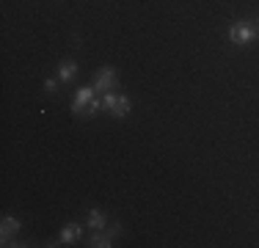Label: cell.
Listing matches in <instances>:
<instances>
[{"label":"cell","mask_w":259,"mask_h":248,"mask_svg":"<svg viewBox=\"0 0 259 248\" xmlns=\"http://www.w3.org/2000/svg\"><path fill=\"white\" fill-rule=\"evenodd\" d=\"M89 245L91 248H110V245H113V234L105 232V229H100V232H94L89 237Z\"/></svg>","instance_id":"obj_7"},{"label":"cell","mask_w":259,"mask_h":248,"mask_svg":"<svg viewBox=\"0 0 259 248\" xmlns=\"http://www.w3.org/2000/svg\"><path fill=\"white\" fill-rule=\"evenodd\" d=\"M91 86L97 89V94H100V91L116 89V69H113V66H102V69L94 74V83H91Z\"/></svg>","instance_id":"obj_4"},{"label":"cell","mask_w":259,"mask_h":248,"mask_svg":"<svg viewBox=\"0 0 259 248\" xmlns=\"http://www.w3.org/2000/svg\"><path fill=\"white\" fill-rule=\"evenodd\" d=\"M102 105H105V110H108L110 116H116V119H127L130 108H133V102H130L127 97H119V94H113V91H105Z\"/></svg>","instance_id":"obj_2"},{"label":"cell","mask_w":259,"mask_h":248,"mask_svg":"<svg viewBox=\"0 0 259 248\" xmlns=\"http://www.w3.org/2000/svg\"><path fill=\"white\" fill-rule=\"evenodd\" d=\"M256 30H259V22H256Z\"/></svg>","instance_id":"obj_12"},{"label":"cell","mask_w":259,"mask_h":248,"mask_svg":"<svg viewBox=\"0 0 259 248\" xmlns=\"http://www.w3.org/2000/svg\"><path fill=\"white\" fill-rule=\"evenodd\" d=\"M58 83H61L58 77H47V80H45V91H47V94H53V91L58 89Z\"/></svg>","instance_id":"obj_11"},{"label":"cell","mask_w":259,"mask_h":248,"mask_svg":"<svg viewBox=\"0 0 259 248\" xmlns=\"http://www.w3.org/2000/svg\"><path fill=\"white\" fill-rule=\"evenodd\" d=\"M256 36H259L256 22H251V20H240V22H232L229 25V42H232V45H237V47L251 45Z\"/></svg>","instance_id":"obj_1"},{"label":"cell","mask_w":259,"mask_h":248,"mask_svg":"<svg viewBox=\"0 0 259 248\" xmlns=\"http://www.w3.org/2000/svg\"><path fill=\"white\" fill-rule=\"evenodd\" d=\"M94 97H97V89H94V86H80V89L75 91V99H72V113H75V116H83L85 105H89Z\"/></svg>","instance_id":"obj_3"},{"label":"cell","mask_w":259,"mask_h":248,"mask_svg":"<svg viewBox=\"0 0 259 248\" xmlns=\"http://www.w3.org/2000/svg\"><path fill=\"white\" fill-rule=\"evenodd\" d=\"M102 108H105V105H102V97H94V99H91L89 105H85L83 116H85V119H91V116H97V113H100Z\"/></svg>","instance_id":"obj_10"},{"label":"cell","mask_w":259,"mask_h":248,"mask_svg":"<svg viewBox=\"0 0 259 248\" xmlns=\"http://www.w3.org/2000/svg\"><path fill=\"white\" fill-rule=\"evenodd\" d=\"M80 237H83V226H80V223H66V226L61 229V243L64 245H75Z\"/></svg>","instance_id":"obj_5"},{"label":"cell","mask_w":259,"mask_h":248,"mask_svg":"<svg viewBox=\"0 0 259 248\" xmlns=\"http://www.w3.org/2000/svg\"><path fill=\"white\" fill-rule=\"evenodd\" d=\"M75 74H77V64L75 61H61L58 64V80L61 83H69V80H75Z\"/></svg>","instance_id":"obj_8"},{"label":"cell","mask_w":259,"mask_h":248,"mask_svg":"<svg viewBox=\"0 0 259 248\" xmlns=\"http://www.w3.org/2000/svg\"><path fill=\"white\" fill-rule=\"evenodd\" d=\"M17 232H20V221H17V218H11V215H6L3 223H0V240H3L6 245H9L11 234H17Z\"/></svg>","instance_id":"obj_6"},{"label":"cell","mask_w":259,"mask_h":248,"mask_svg":"<svg viewBox=\"0 0 259 248\" xmlns=\"http://www.w3.org/2000/svg\"><path fill=\"white\" fill-rule=\"evenodd\" d=\"M85 223H89L94 232H100V229L108 226V215H105L102 210H89V215H85Z\"/></svg>","instance_id":"obj_9"}]
</instances>
